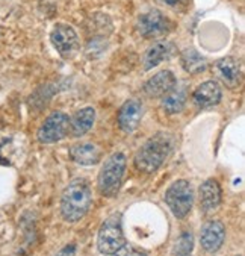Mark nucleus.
Returning a JSON list of instances; mask_svg holds the SVG:
<instances>
[{
  "instance_id": "6ab92c4d",
  "label": "nucleus",
  "mask_w": 245,
  "mask_h": 256,
  "mask_svg": "<svg viewBox=\"0 0 245 256\" xmlns=\"http://www.w3.org/2000/svg\"><path fill=\"white\" fill-rule=\"evenodd\" d=\"M186 104V92L183 88H173L162 98V110L167 114H177L185 108Z\"/></svg>"
},
{
  "instance_id": "7ed1b4c3",
  "label": "nucleus",
  "mask_w": 245,
  "mask_h": 256,
  "mask_svg": "<svg viewBox=\"0 0 245 256\" xmlns=\"http://www.w3.org/2000/svg\"><path fill=\"white\" fill-rule=\"evenodd\" d=\"M126 156L123 153H114L108 158L99 174V191L105 197H114L118 194L126 172Z\"/></svg>"
},
{
  "instance_id": "2eb2a0df",
  "label": "nucleus",
  "mask_w": 245,
  "mask_h": 256,
  "mask_svg": "<svg viewBox=\"0 0 245 256\" xmlns=\"http://www.w3.org/2000/svg\"><path fill=\"white\" fill-rule=\"evenodd\" d=\"M221 203V186L215 179H208L200 186V208L203 212L215 211Z\"/></svg>"
},
{
  "instance_id": "dca6fc26",
  "label": "nucleus",
  "mask_w": 245,
  "mask_h": 256,
  "mask_svg": "<svg viewBox=\"0 0 245 256\" xmlns=\"http://www.w3.org/2000/svg\"><path fill=\"white\" fill-rule=\"evenodd\" d=\"M70 155L80 166H94L100 161V148L91 142H80L71 147Z\"/></svg>"
},
{
  "instance_id": "5701e85b",
  "label": "nucleus",
  "mask_w": 245,
  "mask_h": 256,
  "mask_svg": "<svg viewBox=\"0 0 245 256\" xmlns=\"http://www.w3.org/2000/svg\"><path fill=\"white\" fill-rule=\"evenodd\" d=\"M74 254H76V246L74 244H68L62 250H59V253L56 256H74Z\"/></svg>"
},
{
  "instance_id": "4be33fe9",
  "label": "nucleus",
  "mask_w": 245,
  "mask_h": 256,
  "mask_svg": "<svg viewBox=\"0 0 245 256\" xmlns=\"http://www.w3.org/2000/svg\"><path fill=\"white\" fill-rule=\"evenodd\" d=\"M112 256H145L142 252H138V250H135V248H132V247H127V246H124V247H121L118 252H115Z\"/></svg>"
},
{
  "instance_id": "f8f14e48",
  "label": "nucleus",
  "mask_w": 245,
  "mask_h": 256,
  "mask_svg": "<svg viewBox=\"0 0 245 256\" xmlns=\"http://www.w3.org/2000/svg\"><path fill=\"white\" fill-rule=\"evenodd\" d=\"M142 118V104L136 98H130L126 100L124 105L120 108L118 112V124L120 128L127 132L132 134L138 129L139 123Z\"/></svg>"
},
{
  "instance_id": "aec40b11",
  "label": "nucleus",
  "mask_w": 245,
  "mask_h": 256,
  "mask_svg": "<svg viewBox=\"0 0 245 256\" xmlns=\"http://www.w3.org/2000/svg\"><path fill=\"white\" fill-rule=\"evenodd\" d=\"M192 246H194L192 235L189 232H185V234H182V236L176 242L174 253L177 256H189V253L192 252Z\"/></svg>"
},
{
  "instance_id": "9b49d317",
  "label": "nucleus",
  "mask_w": 245,
  "mask_h": 256,
  "mask_svg": "<svg viewBox=\"0 0 245 256\" xmlns=\"http://www.w3.org/2000/svg\"><path fill=\"white\" fill-rule=\"evenodd\" d=\"M174 86H176V76L170 70H162L144 84L142 91L147 97L158 98V97H164Z\"/></svg>"
},
{
  "instance_id": "412c9836",
  "label": "nucleus",
  "mask_w": 245,
  "mask_h": 256,
  "mask_svg": "<svg viewBox=\"0 0 245 256\" xmlns=\"http://www.w3.org/2000/svg\"><path fill=\"white\" fill-rule=\"evenodd\" d=\"M156 4L176 12H185L191 5V0H156Z\"/></svg>"
},
{
  "instance_id": "f3484780",
  "label": "nucleus",
  "mask_w": 245,
  "mask_h": 256,
  "mask_svg": "<svg viewBox=\"0 0 245 256\" xmlns=\"http://www.w3.org/2000/svg\"><path fill=\"white\" fill-rule=\"evenodd\" d=\"M95 122V111L92 108H83L77 111L70 120V130L74 136H83L88 134Z\"/></svg>"
},
{
  "instance_id": "4468645a",
  "label": "nucleus",
  "mask_w": 245,
  "mask_h": 256,
  "mask_svg": "<svg viewBox=\"0 0 245 256\" xmlns=\"http://www.w3.org/2000/svg\"><path fill=\"white\" fill-rule=\"evenodd\" d=\"M173 54H174V46L171 42L161 41V42L153 44L144 55V60H142L144 70L149 72V70L158 67L164 61L170 60L173 56Z\"/></svg>"
},
{
  "instance_id": "f03ea898",
  "label": "nucleus",
  "mask_w": 245,
  "mask_h": 256,
  "mask_svg": "<svg viewBox=\"0 0 245 256\" xmlns=\"http://www.w3.org/2000/svg\"><path fill=\"white\" fill-rule=\"evenodd\" d=\"M92 203V196L89 186L83 180H76L70 184L61 197V216L65 222L74 223L83 218Z\"/></svg>"
},
{
  "instance_id": "0eeeda50",
  "label": "nucleus",
  "mask_w": 245,
  "mask_h": 256,
  "mask_svg": "<svg viewBox=\"0 0 245 256\" xmlns=\"http://www.w3.org/2000/svg\"><path fill=\"white\" fill-rule=\"evenodd\" d=\"M50 41L53 47L58 50V54L65 60L73 58L79 52L80 47V41L76 29L65 23L55 24V28L50 32Z\"/></svg>"
},
{
  "instance_id": "39448f33",
  "label": "nucleus",
  "mask_w": 245,
  "mask_h": 256,
  "mask_svg": "<svg viewBox=\"0 0 245 256\" xmlns=\"http://www.w3.org/2000/svg\"><path fill=\"white\" fill-rule=\"evenodd\" d=\"M173 29L170 18L159 10H150L136 20V30L145 40H159L167 36Z\"/></svg>"
},
{
  "instance_id": "6e6552de",
  "label": "nucleus",
  "mask_w": 245,
  "mask_h": 256,
  "mask_svg": "<svg viewBox=\"0 0 245 256\" xmlns=\"http://www.w3.org/2000/svg\"><path fill=\"white\" fill-rule=\"evenodd\" d=\"M70 129V118L64 112L50 114L38 130V141L42 144H55L65 138Z\"/></svg>"
},
{
  "instance_id": "ddd939ff",
  "label": "nucleus",
  "mask_w": 245,
  "mask_h": 256,
  "mask_svg": "<svg viewBox=\"0 0 245 256\" xmlns=\"http://www.w3.org/2000/svg\"><path fill=\"white\" fill-rule=\"evenodd\" d=\"M192 97L195 105H199L200 108H212L221 102L223 92L215 80H208L195 88Z\"/></svg>"
},
{
  "instance_id": "20e7f679",
  "label": "nucleus",
  "mask_w": 245,
  "mask_h": 256,
  "mask_svg": "<svg viewBox=\"0 0 245 256\" xmlns=\"http://www.w3.org/2000/svg\"><path fill=\"white\" fill-rule=\"evenodd\" d=\"M165 203L174 214L176 218H185L194 204V191L188 180H176L165 194Z\"/></svg>"
},
{
  "instance_id": "9d476101",
  "label": "nucleus",
  "mask_w": 245,
  "mask_h": 256,
  "mask_svg": "<svg viewBox=\"0 0 245 256\" xmlns=\"http://www.w3.org/2000/svg\"><path fill=\"white\" fill-rule=\"evenodd\" d=\"M226 240V229L221 222L218 220H211L208 222L200 232V242L202 247L208 253H215L221 248Z\"/></svg>"
},
{
  "instance_id": "a211bd4d",
  "label": "nucleus",
  "mask_w": 245,
  "mask_h": 256,
  "mask_svg": "<svg viewBox=\"0 0 245 256\" xmlns=\"http://www.w3.org/2000/svg\"><path fill=\"white\" fill-rule=\"evenodd\" d=\"M180 62L185 72L191 73V74H197L202 73L208 68V61L206 58L199 54L195 48H186L180 55Z\"/></svg>"
},
{
  "instance_id": "423d86ee",
  "label": "nucleus",
  "mask_w": 245,
  "mask_h": 256,
  "mask_svg": "<svg viewBox=\"0 0 245 256\" xmlns=\"http://www.w3.org/2000/svg\"><path fill=\"white\" fill-rule=\"evenodd\" d=\"M124 246L126 238L123 234L120 216H114L102 224L99 238H97V247L103 254H114Z\"/></svg>"
},
{
  "instance_id": "1a4fd4ad",
  "label": "nucleus",
  "mask_w": 245,
  "mask_h": 256,
  "mask_svg": "<svg viewBox=\"0 0 245 256\" xmlns=\"http://www.w3.org/2000/svg\"><path fill=\"white\" fill-rule=\"evenodd\" d=\"M215 73L218 80H221V84L230 90H235L241 85L242 82V70L239 62L232 58V56H226L220 61H217L215 64Z\"/></svg>"
},
{
  "instance_id": "f257e3e1",
  "label": "nucleus",
  "mask_w": 245,
  "mask_h": 256,
  "mask_svg": "<svg viewBox=\"0 0 245 256\" xmlns=\"http://www.w3.org/2000/svg\"><path fill=\"white\" fill-rule=\"evenodd\" d=\"M176 138L171 134L159 132L147 140L135 156V167L142 173H155L167 161L174 148Z\"/></svg>"
}]
</instances>
